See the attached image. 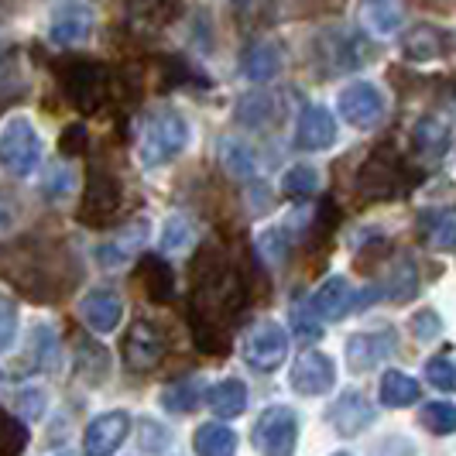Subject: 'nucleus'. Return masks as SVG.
<instances>
[{
  "label": "nucleus",
  "instance_id": "nucleus-1",
  "mask_svg": "<svg viewBox=\"0 0 456 456\" xmlns=\"http://www.w3.org/2000/svg\"><path fill=\"white\" fill-rule=\"evenodd\" d=\"M192 127L179 110L161 107L144 120L141 127V141H137V159L144 168H161L168 161H175L189 148Z\"/></svg>",
  "mask_w": 456,
  "mask_h": 456
},
{
  "label": "nucleus",
  "instance_id": "nucleus-2",
  "mask_svg": "<svg viewBox=\"0 0 456 456\" xmlns=\"http://www.w3.org/2000/svg\"><path fill=\"white\" fill-rule=\"evenodd\" d=\"M42 165V137L31 117L11 114L0 127V168L11 179H28Z\"/></svg>",
  "mask_w": 456,
  "mask_h": 456
},
{
  "label": "nucleus",
  "instance_id": "nucleus-3",
  "mask_svg": "<svg viewBox=\"0 0 456 456\" xmlns=\"http://www.w3.org/2000/svg\"><path fill=\"white\" fill-rule=\"evenodd\" d=\"M120 209H124V189H120V183L107 168L93 165L83 203H79V220L86 227H110L114 220H120Z\"/></svg>",
  "mask_w": 456,
  "mask_h": 456
},
{
  "label": "nucleus",
  "instance_id": "nucleus-4",
  "mask_svg": "<svg viewBox=\"0 0 456 456\" xmlns=\"http://www.w3.org/2000/svg\"><path fill=\"white\" fill-rule=\"evenodd\" d=\"M251 443L257 453L268 456H289L298 446V415L285 405H272L254 419Z\"/></svg>",
  "mask_w": 456,
  "mask_h": 456
},
{
  "label": "nucleus",
  "instance_id": "nucleus-5",
  "mask_svg": "<svg viewBox=\"0 0 456 456\" xmlns=\"http://www.w3.org/2000/svg\"><path fill=\"white\" fill-rule=\"evenodd\" d=\"M240 357L254 370H265V374L278 370L289 357V333L272 320L254 322L251 330L244 333V340H240Z\"/></svg>",
  "mask_w": 456,
  "mask_h": 456
},
{
  "label": "nucleus",
  "instance_id": "nucleus-6",
  "mask_svg": "<svg viewBox=\"0 0 456 456\" xmlns=\"http://www.w3.org/2000/svg\"><path fill=\"white\" fill-rule=\"evenodd\" d=\"M168 354V337L159 322L151 320H134L127 326V337H124V364L134 374H151L155 367L165 361Z\"/></svg>",
  "mask_w": 456,
  "mask_h": 456
},
{
  "label": "nucleus",
  "instance_id": "nucleus-7",
  "mask_svg": "<svg viewBox=\"0 0 456 456\" xmlns=\"http://www.w3.org/2000/svg\"><path fill=\"white\" fill-rule=\"evenodd\" d=\"M337 110L340 117L350 124V127H357V131H370L374 124H381V117L388 110V100H385V93L378 90L374 83H367V79H357V83H346L337 96Z\"/></svg>",
  "mask_w": 456,
  "mask_h": 456
},
{
  "label": "nucleus",
  "instance_id": "nucleus-8",
  "mask_svg": "<svg viewBox=\"0 0 456 456\" xmlns=\"http://www.w3.org/2000/svg\"><path fill=\"white\" fill-rule=\"evenodd\" d=\"M62 86H66V96L83 114H93L110 96V72L96 66V62H72L62 72Z\"/></svg>",
  "mask_w": 456,
  "mask_h": 456
},
{
  "label": "nucleus",
  "instance_id": "nucleus-9",
  "mask_svg": "<svg viewBox=\"0 0 456 456\" xmlns=\"http://www.w3.org/2000/svg\"><path fill=\"white\" fill-rule=\"evenodd\" d=\"M337 385V364L330 354L322 350H302L296 361H292V370H289V388L302 395V398H322L330 395Z\"/></svg>",
  "mask_w": 456,
  "mask_h": 456
},
{
  "label": "nucleus",
  "instance_id": "nucleus-10",
  "mask_svg": "<svg viewBox=\"0 0 456 456\" xmlns=\"http://www.w3.org/2000/svg\"><path fill=\"white\" fill-rule=\"evenodd\" d=\"M402 175H405L402 159L391 148H378L364 161V168L357 175V189L367 200H391V196L402 192Z\"/></svg>",
  "mask_w": 456,
  "mask_h": 456
},
{
  "label": "nucleus",
  "instance_id": "nucleus-11",
  "mask_svg": "<svg viewBox=\"0 0 456 456\" xmlns=\"http://www.w3.org/2000/svg\"><path fill=\"white\" fill-rule=\"evenodd\" d=\"M316 52L322 55V76H337V72H346V69H361L364 62H370V55H374V48L367 45L361 35H354V31H322L320 45Z\"/></svg>",
  "mask_w": 456,
  "mask_h": 456
},
{
  "label": "nucleus",
  "instance_id": "nucleus-12",
  "mask_svg": "<svg viewBox=\"0 0 456 456\" xmlns=\"http://www.w3.org/2000/svg\"><path fill=\"white\" fill-rule=\"evenodd\" d=\"M395 354V333L391 330H361V333H350L343 343V361L350 374H367L381 361H388Z\"/></svg>",
  "mask_w": 456,
  "mask_h": 456
},
{
  "label": "nucleus",
  "instance_id": "nucleus-13",
  "mask_svg": "<svg viewBox=\"0 0 456 456\" xmlns=\"http://www.w3.org/2000/svg\"><path fill=\"white\" fill-rule=\"evenodd\" d=\"M453 144V117L446 110H429L419 117L415 131H411V151L426 161H443L450 155Z\"/></svg>",
  "mask_w": 456,
  "mask_h": 456
},
{
  "label": "nucleus",
  "instance_id": "nucleus-14",
  "mask_svg": "<svg viewBox=\"0 0 456 456\" xmlns=\"http://www.w3.org/2000/svg\"><path fill=\"white\" fill-rule=\"evenodd\" d=\"M374 419H378V411L367 402L364 391L357 388L343 391L340 398L330 405V411H326V422L333 426L337 436H361L364 429L374 426Z\"/></svg>",
  "mask_w": 456,
  "mask_h": 456
},
{
  "label": "nucleus",
  "instance_id": "nucleus-15",
  "mask_svg": "<svg viewBox=\"0 0 456 456\" xmlns=\"http://www.w3.org/2000/svg\"><path fill=\"white\" fill-rule=\"evenodd\" d=\"M309 305V313L322 322H340L354 305H357V292H354V285H350V278L346 274H333V278H326L320 289L313 292V298L305 302Z\"/></svg>",
  "mask_w": 456,
  "mask_h": 456
},
{
  "label": "nucleus",
  "instance_id": "nucleus-16",
  "mask_svg": "<svg viewBox=\"0 0 456 456\" xmlns=\"http://www.w3.org/2000/svg\"><path fill=\"white\" fill-rule=\"evenodd\" d=\"M127 433H131V415L127 411H100L83 433V450L90 456H110L127 439Z\"/></svg>",
  "mask_w": 456,
  "mask_h": 456
},
{
  "label": "nucleus",
  "instance_id": "nucleus-17",
  "mask_svg": "<svg viewBox=\"0 0 456 456\" xmlns=\"http://www.w3.org/2000/svg\"><path fill=\"white\" fill-rule=\"evenodd\" d=\"M450 31L446 28H439V24H415L405 31V38H402V55L409 59V62H439V59H446L450 55Z\"/></svg>",
  "mask_w": 456,
  "mask_h": 456
},
{
  "label": "nucleus",
  "instance_id": "nucleus-18",
  "mask_svg": "<svg viewBox=\"0 0 456 456\" xmlns=\"http://www.w3.org/2000/svg\"><path fill=\"white\" fill-rule=\"evenodd\" d=\"M296 144L302 151H326L337 144V120L322 103H309L296 127Z\"/></svg>",
  "mask_w": 456,
  "mask_h": 456
},
{
  "label": "nucleus",
  "instance_id": "nucleus-19",
  "mask_svg": "<svg viewBox=\"0 0 456 456\" xmlns=\"http://www.w3.org/2000/svg\"><path fill=\"white\" fill-rule=\"evenodd\" d=\"M79 320L86 322L96 337H107L124 320V302L110 289H96L79 302Z\"/></svg>",
  "mask_w": 456,
  "mask_h": 456
},
{
  "label": "nucleus",
  "instance_id": "nucleus-20",
  "mask_svg": "<svg viewBox=\"0 0 456 456\" xmlns=\"http://www.w3.org/2000/svg\"><path fill=\"white\" fill-rule=\"evenodd\" d=\"M110 367H114V361H110V350L103 343L90 340V337H79L76 340V374H79L83 385H90V388L107 385Z\"/></svg>",
  "mask_w": 456,
  "mask_h": 456
},
{
  "label": "nucleus",
  "instance_id": "nucleus-21",
  "mask_svg": "<svg viewBox=\"0 0 456 456\" xmlns=\"http://www.w3.org/2000/svg\"><path fill=\"white\" fill-rule=\"evenodd\" d=\"M93 35V14L90 7H66L52 18V28H48V38L62 48H76L83 45Z\"/></svg>",
  "mask_w": 456,
  "mask_h": 456
},
{
  "label": "nucleus",
  "instance_id": "nucleus-22",
  "mask_svg": "<svg viewBox=\"0 0 456 456\" xmlns=\"http://www.w3.org/2000/svg\"><path fill=\"white\" fill-rule=\"evenodd\" d=\"M137 285L159 305H168L175 298V272L165 257H144L141 268H137Z\"/></svg>",
  "mask_w": 456,
  "mask_h": 456
},
{
  "label": "nucleus",
  "instance_id": "nucleus-23",
  "mask_svg": "<svg viewBox=\"0 0 456 456\" xmlns=\"http://www.w3.org/2000/svg\"><path fill=\"white\" fill-rule=\"evenodd\" d=\"M124 14L141 28H168L183 18V0H124Z\"/></svg>",
  "mask_w": 456,
  "mask_h": 456
},
{
  "label": "nucleus",
  "instance_id": "nucleus-24",
  "mask_svg": "<svg viewBox=\"0 0 456 456\" xmlns=\"http://www.w3.org/2000/svg\"><path fill=\"white\" fill-rule=\"evenodd\" d=\"M203 398L209 402V409H213L216 419H237V415H244V411H248L251 391H248V385H244L240 378H227V381L213 385Z\"/></svg>",
  "mask_w": 456,
  "mask_h": 456
},
{
  "label": "nucleus",
  "instance_id": "nucleus-25",
  "mask_svg": "<svg viewBox=\"0 0 456 456\" xmlns=\"http://www.w3.org/2000/svg\"><path fill=\"white\" fill-rule=\"evenodd\" d=\"M357 14H361V24H364L370 35H378V38L395 35L402 28V18H405V11H402L398 0H361V11Z\"/></svg>",
  "mask_w": 456,
  "mask_h": 456
},
{
  "label": "nucleus",
  "instance_id": "nucleus-26",
  "mask_svg": "<svg viewBox=\"0 0 456 456\" xmlns=\"http://www.w3.org/2000/svg\"><path fill=\"white\" fill-rule=\"evenodd\" d=\"M285 66V59H281V48L272 45V42H257L244 52V59H240V69H244V76L251 79V83H272L274 76L281 72Z\"/></svg>",
  "mask_w": 456,
  "mask_h": 456
},
{
  "label": "nucleus",
  "instance_id": "nucleus-27",
  "mask_svg": "<svg viewBox=\"0 0 456 456\" xmlns=\"http://www.w3.org/2000/svg\"><path fill=\"white\" fill-rule=\"evenodd\" d=\"M378 398H381L385 409H409V405H415L422 398V388H419V381L411 374H405V370H385Z\"/></svg>",
  "mask_w": 456,
  "mask_h": 456
},
{
  "label": "nucleus",
  "instance_id": "nucleus-28",
  "mask_svg": "<svg viewBox=\"0 0 456 456\" xmlns=\"http://www.w3.org/2000/svg\"><path fill=\"white\" fill-rule=\"evenodd\" d=\"M203 381L200 378H183V381H172L161 388V409L172 411V415H192V411L203 405Z\"/></svg>",
  "mask_w": 456,
  "mask_h": 456
},
{
  "label": "nucleus",
  "instance_id": "nucleus-29",
  "mask_svg": "<svg viewBox=\"0 0 456 456\" xmlns=\"http://www.w3.org/2000/svg\"><path fill=\"white\" fill-rule=\"evenodd\" d=\"M192 450L200 456H230L237 450V433L227 422H203L192 433Z\"/></svg>",
  "mask_w": 456,
  "mask_h": 456
},
{
  "label": "nucleus",
  "instance_id": "nucleus-30",
  "mask_svg": "<svg viewBox=\"0 0 456 456\" xmlns=\"http://www.w3.org/2000/svg\"><path fill=\"white\" fill-rule=\"evenodd\" d=\"M233 120L240 127H248V131H261L265 124L274 120V96L272 93H248V96H240L237 107H233Z\"/></svg>",
  "mask_w": 456,
  "mask_h": 456
},
{
  "label": "nucleus",
  "instance_id": "nucleus-31",
  "mask_svg": "<svg viewBox=\"0 0 456 456\" xmlns=\"http://www.w3.org/2000/svg\"><path fill=\"white\" fill-rule=\"evenodd\" d=\"M388 292L391 302H411L419 296V268L411 265V257H402L395 268H391L388 281L381 285Z\"/></svg>",
  "mask_w": 456,
  "mask_h": 456
},
{
  "label": "nucleus",
  "instance_id": "nucleus-32",
  "mask_svg": "<svg viewBox=\"0 0 456 456\" xmlns=\"http://www.w3.org/2000/svg\"><path fill=\"white\" fill-rule=\"evenodd\" d=\"M281 192L292 200H309L320 192V172L313 165H292L281 175Z\"/></svg>",
  "mask_w": 456,
  "mask_h": 456
},
{
  "label": "nucleus",
  "instance_id": "nucleus-33",
  "mask_svg": "<svg viewBox=\"0 0 456 456\" xmlns=\"http://www.w3.org/2000/svg\"><path fill=\"white\" fill-rule=\"evenodd\" d=\"M257 251L265 257V265H272V268H281L285 261H289V251H292V240L285 237V230L281 227H268L257 233Z\"/></svg>",
  "mask_w": 456,
  "mask_h": 456
},
{
  "label": "nucleus",
  "instance_id": "nucleus-34",
  "mask_svg": "<svg viewBox=\"0 0 456 456\" xmlns=\"http://www.w3.org/2000/svg\"><path fill=\"white\" fill-rule=\"evenodd\" d=\"M55 357H59V337L52 326H35L31 333V364L35 370H45V367H55Z\"/></svg>",
  "mask_w": 456,
  "mask_h": 456
},
{
  "label": "nucleus",
  "instance_id": "nucleus-35",
  "mask_svg": "<svg viewBox=\"0 0 456 456\" xmlns=\"http://www.w3.org/2000/svg\"><path fill=\"white\" fill-rule=\"evenodd\" d=\"M192 237H196V230H192V224L185 220V216H168L165 220V227H161V237H159V248L168 254L175 251H185V248H192Z\"/></svg>",
  "mask_w": 456,
  "mask_h": 456
},
{
  "label": "nucleus",
  "instance_id": "nucleus-36",
  "mask_svg": "<svg viewBox=\"0 0 456 456\" xmlns=\"http://www.w3.org/2000/svg\"><path fill=\"white\" fill-rule=\"evenodd\" d=\"M28 439L31 436H28L21 419H14V415L0 409V456H18L28 446Z\"/></svg>",
  "mask_w": 456,
  "mask_h": 456
},
{
  "label": "nucleus",
  "instance_id": "nucleus-37",
  "mask_svg": "<svg viewBox=\"0 0 456 456\" xmlns=\"http://www.w3.org/2000/svg\"><path fill=\"white\" fill-rule=\"evenodd\" d=\"M419 422L433 436H450L456 433V409L450 402H429L419 415Z\"/></svg>",
  "mask_w": 456,
  "mask_h": 456
},
{
  "label": "nucleus",
  "instance_id": "nucleus-38",
  "mask_svg": "<svg viewBox=\"0 0 456 456\" xmlns=\"http://www.w3.org/2000/svg\"><path fill=\"white\" fill-rule=\"evenodd\" d=\"M224 165H227V172L233 179H254V155L248 144H240V141H224Z\"/></svg>",
  "mask_w": 456,
  "mask_h": 456
},
{
  "label": "nucleus",
  "instance_id": "nucleus-39",
  "mask_svg": "<svg viewBox=\"0 0 456 456\" xmlns=\"http://www.w3.org/2000/svg\"><path fill=\"white\" fill-rule=\"evenodd\" d=\"M429 224V244L436 251H450L453 248V237H456V216L450 209H439V213H429L426 216Z\"/></svg>",
  "mask_w": 456,
  "mask_h": 456
},
{
  "label": "nucleus",
  "instance_id": "nucleus-40",
  "mask_svg": "<svg viewBox=\"0 0 456 456\" xmlns=\"http://www.w3.org/2000/svg\"><path fill=\"white\" fill-rule=\"evenodd\" d=\"M426 378H429V385L439 388L443 395H450L456 388V367L450 361V354H439V357H429L426 361Z\"/></svg>",
  "mask_w": 456,
  "mask_h": 456
},
{
  "label": "nucleus",
  "instance_id": "nucleus-41",
  "mask_svg": "<svg viewBox=\"0 0 456 456\" xmlns=\"http://www.w3.org/2000/svg\"><path fill=\"white\" fill-rule=\"evenodd\" d=\"M411 337L419 343H433L443 337V316L436 309H419L411 316Z\"/></svg>",
  "mask_w": 456,
  "mask_h": 456
},
{
  "label": "nucleus",
  "instance_id": "nucleus-42",
  "mask_svg": "<svg viewBox=\"0 0 456 456\" xmlns=\"http://www.w3.org/2000/svg\"><path fill=\"white\" fill-rule=\"evenodd\" d=\"M18 337V302L0 292V354L14 346Z\"/></svg>",
  "mask_w": 456,
  "mask_h": 456
},
{
  "label": "nucleus",
  "instance_id": "nucleus-43",
  "mask_svg": "<svg viewBox=\"0 0 456 456\" xmlns=\"http://www.w3.org/2000/svg\"><path fill=\"white\" fill-rule=\"evenodd\" d=\"M14 402H18V411H21V419H28V422H38V419H45V411H48L45 388H21Z\"/></svg>",
  "mask_w": 456,
  "mask_h": 456
},
{
  "label": "nucleus",
  "instance_id": "nucleus-44",
  "mask_svg": "<svg viewBox=\"0 0 456 456\" xmlns=\"http://www.w3.org/2000/svg\"><path fill=\"white\" fill-rule=\"evenodd\" d=\"M292 333L305 343H320L326 330H322V322L309 313V305H296V309H292Z\"/></svg>",
  "mask_w": 456,
  "mask_h": 456
},
{
  "label": "nucleus",
  "instance_id": "nucleus-45",
  "mask_svg": "<svg viewBox=\"0 0 456 456\" xmlns=\"http://www.w3.org/2000/svg\"><path fill=\"white\" fill-rule=\"evenodd\" d=\"M137 443H141V450H144V453H151V450H155V453H165V450L172 446V433H168L161 422H155V419H144V426H141V439H137Z\"/></svg>",
  "mask_w": 456,
  "mask_h": 456
},
{
  "label": "nucleus",
  "instance_id": "nucleus-46",
  "mask_svg": "<svg viewBox=\"0 0 456 456\" xmlns=\"http://www.w3.org/2000/svg\"><path fill=\"white\" fill-rule=\"evenodd\" d=\"M42 192H45L48 200H62V196H69V192H72V168H66V165L48 168Z\"/></svg>",
  "mask_w": 456,
  "mask_h": 456
},
{
  "label": "nucleus",
  "instance_id": "nucleus-47",
  "mask_svg": "<svg viewBox=\"0 0 456 456\" xmlns=\"http://www.w3.org/2000/svg\"><path fill=\"white\" fill-rule=\"evenodd\" d=\"M59 148H62V155H83L86 151V127L83 124H72V127H66V134H62V141H59Z\"/></svg>",
  "mask_w": 456,
  "mask_h": 456
},
{
  "label": "nucleus",
  "instance_id": "nucleus-48",
  "mask_svg": "<svg viewBox=\"0 0 456 456\" xmlns=\"http://www.w3.org/2000/svg\"><path fill=\"white\" fill-rule=\"evenodd\" d=\"M11 227V216H7V209H0V233Z\"/></svg>",
  "mask_w": 456,
  "mask_h": 456
},
{
  "label": "nucleus",
  "instance_id": "nucleus-49",
  "mask_svg": "<svg viewBox=\"0 0 456 456\" xmlns=\"http://www.w3.org/2000/svg\"><path fill=\"white\" fill-rule=\"evenodd\" d=\"M0 374H4V370H0ZM0 381H4V378H0Z\"/></svg>",
  "mask_w": 456,
  "mask_h": 456
}]
</instances>
